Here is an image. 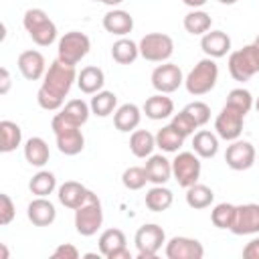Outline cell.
Wrapping results in <instances>:
<instances>
[{
  "label": "cell",
  "instance_id": "18",
  "mask_svg": "<svg viewBox=\"0 0 259 259\" xmlns=\"http://www.w3.org/2000/svg\"><path fill=\"white\" fill-rule=\"evenodd\" d=\"M26 217L34 227H51L57 219V208L47 196H36L28 202Z\"/></svg>",
  "mask_w": 259,
  "mask_h": 259
},
{
  "label": "cell",
  "instance_id": "22",
  "mask_svg": "<svg viewBox=\"0 0 259 259\" xmlns=\"http://www.w3.org/2000/svg\"><path fill=\"white\" fill-rule=\"evenodd\" d=\"M103 28L109 32V34H115V36H125L132 32L134 28V16L121 8H111L109 12H105L103 16Z\"/></svg>",
  "mask_w": 259,
  "mask_h": 259
},
{
  "label": "cell",
  "instance_id": "5",
  "mask_svg": "<svg viewBox=\"0 0 259 259\" xmlns=\"http://www.w3.org/2000/svg\"><path fill=\"white\" fill-rule=\"evenodd\" d=\"M229 73L235 81H249L255 73H259V47L255 42L245 45L243 49H237L229 53Z\"/></svg>",
  "mask_w": 259,
  "mask_h": 259
},
{
  "label": "cell",
  "instance_id": "44",
  "mask_svg": "<svg viewBox=\"0 0 259 259\" xmlns=\"http://www.w3.org/2000/svg\"><path fill=\"white\" fill-rule=\"evenodd\" d=\"M51 257H53V259H77V257H79V249H77L75 245H71V243H61V245L53 251Z\"/></svg>",
  "mask_w": 259,
  "mask_h": 259
},
{
  "label": "cell",
  "instance_id": "15",
  "mask_svg": "<svg viewBox=\"0 0 259 259\" xmlns=\"http://www.w3.org/2000/svg\"><path fill=\"white\" fill-rule=\"evenodd\" d=\"M233 235H257L259 233V204H235V219L229 229Z\"/></svg>",
  "mask_w": 259,
  "mask_h": 259
},
{
  "label": "cell",
  "instance_id": "49",
  "mask_svg": "<svg viewBox=\"0 0 259 259\" xmlns=\"http://www.w3.org/2000/svg\"><path fill=\"white\" fill-rule=\"evenodd\" d=\"M101 4H107V6H119L123 0H99Z\"/></svg>",
  "mask_w": 259,
  "mask_h": 259
},
{
  "label": "cell",
  "instance_id": "25",
  "mask_svg": "<svg viewBox=\"0 0 259 259\" xmlns=\"http://www.w3.org/2000/svg\"><path fill=\"white\" fill-rule=\"evenodd\" d=\"M140 121H142V109L136 103H123L113 113V125L123 134L134 132L140 125Z\"/></svg>",
  "mask_w": 259,
  "mask_h": 259
},
{
  "label": "cell",
  "instance_id": "30",
  "mask_svg": "<svg viewBox=\"0 0 259 259\" xmlns=\"http://www.w3.org/2000/svg\"><path fill=\"white\" fill-rule=\"evenodd\" d=\"M156 148V136L148 130H134L130 136V150L136 158H148L152 156Z\"/></svg>",
  "mask_w": 259,
  "mask_h": 259
},
{
  "label": "cell",
  "instance_id": "2",
  "mask_svg": "<svg viewBox=\"0 0 259 259\" xmlns=\"http://www.w3.org/2000/svg\"><path fill=\"white\" fill-rule=\"evenodd\" d=\"M51 130L55 134L57 148H59L61 154H65V156H77V154L83 152V148H85V136L81 132V125L69 121L61 111L53 115Z\"/></svg>",
  "mask_w": 259,
  "mask_h": 259
},
{
  "label": "cell",
  "instance_id": "14",
  "mask_svg": "<svg viewBox=\"0 0 259 259\" xmlns=\"http://www.w3.org/2000/svg\"><path fill=\"white\" fill-rule=\"evenodd\" d=\"M125 243L127 239L121 229H105L99 235L97 247L105 259H132V253Z\"/></svg>",
  "mask_w": 259,
  "mask_h": 259
},
{
  "label": "cell",
  "instance_id": "17",
  "mask_svg": "<svg viewBox=\"0 0 259 259\" xmlns=\"http://www.w3.org/2000/svg\"><path fill=\"white\" fill-rule=\"evenodd\" d=\"M16 65H18V71L22 73V77L28 79V81H38L47 73V61H45L42 53L40 51H34V49L22 51L18 55Z\"/></svg>",
  "mask_w": 259,
  "mask_h": 259
},
{
  "label": "cell",
  "instance_id": "23",
  "mask_svg": "<svg viewBox=\"0 0 259 259\" xmlns=\"http://www.w3.org/2000/svg\"><path fill=\"white\" fill-rule=\"evenodd\" d=\"M103 85H105V73L95 65H87L77 73V87L85 95H95L97 91L103 89Z\"/></svg>",
  "mask_w": 259,
  "mask_h": 259
},
{
  "label": "cell",
  "instance_id": "1",
  "mask_svg": "<svg viewBox=\"0 0 259 259\" xmlns=\"http://www.w3.org/2000/svg\"><path fill=\"white\" fill-rule=\"evenodd\" d=\"M75 81H77L75 65L55 59L42 77V85L38 87L36 93L38 105L47 111H61L65 105V97L69 95Z\"/></svg>",
  "mask_w": 259,
  "mask_h": 259
},
{
  "label": "cell",
  "instance_id": "52",
  "mask_svg": "<svg viewBox=\"0 0 259 259\" xmlns=\"http://www.w3.org/2000/svg\"><path fill=\"white\" fill-rule=\"evenodd\" d=\"M253 42H255V45H257V47H259V34H257V36H255V40H253Z\"/></svg>",
  "mask_w": 259,
  "mask_h": 259
},
{
  "label": "cell",
  "instance_id": "10",
  "mask_svg": "<svg viewBox=\"0 0 259 259\" xmlns=\"http://www.w3.org/2000/svg\"><path fill=\"white\" fill-rule=\"evenodd\" d=\"M245 115H247V113L241 111L239 107L225 103L223 109L219 111L217 119H214V134H217L221 140H227V142L239 140L241 134H243Z\"/></svg>",
  "mask_w": 259,
  "mask_h": 259
},
{
  "label": "cell",
  "instance_id": "46",
  "mask_svg": "<svg viewBox=\"0 0 259 259\" xmlns=\"http://www.w3.org/2000/svg\"><path fill=\"white\" fill-rule=\"evenodd\" d=\"M10 85H12L10 73H8L6 67H2V69H0V95H6V93L10 91Z\"/></svg>",
  "mask_w": 259,
  "mask_h": 259
},
{
  "label": "cell",
  "instance_id": "36",
  "mask_svg": "<svg viewBox=\"0 0 259 259\" xmlns=\"http://www.w3.org/2000/svg\"><path fill=\"white\" fill-rule=\"evenodd\" d=\"M28 188L34 196H49L57 190V176L49 170H38L30 182H28Z\"/></svg>",
  "mask_w": 259,
  "mask_h": 259
},
{
  "label": "cell",
  "instance_id": "47",
  "mask_svg": "<svg viewBox=\"0 0 259 259\" xmlns=\"http://www.w3.org/2000/svg\"><path fill=\"white\" fill-rule=\"evenodd\" d=\"M182 2H184L186 6H190V8L194 10V8H200V6H204V4L208 2V0H182Z\"/></svg>",
  "mask_w": 259,
  "mask_h": 259
},
{
  "label": "cell",
  "instance_id": "3",
  "mask_svg": "<svg viewBox=\"0 0 259 259\" xmlns=\"http://www.w3.org/2000/svg\"><path fill=\"white\" fill-rule=\"evenodd\" d=\"M217 81H219V65L214 63V59L204 57L184 77V87L190 95L200 97V95L210 93L214 89Z\"/></svg>",
  "mask_w": 259,
  "mask_h": 259
},
{
  "label": "cell",
  "instance_id": "8",
  "mask_svg": "<svg viewBox=\"0 0 259 259\" xmlns=\"http://www.w3.org/2000/svg\"><path fill=\"white\" fill-rule=\"evenodd\" d=\"M140 57L150 63H166L174 53V40L172 36L164 32H148L140 38Z\"/></svg>",
  "mask_w": 259,
  "mask_h": 259
},
{
  "label": "cell",
  "instance_id": "7",
  "mask_svg": "<svg viewBox=\"0 0 259 259\" xmlns=\"http://www.w3.org/2000/svg\"><path fill=\"white\" fill-rule=\"evenodd\" d=\"M89 49H91V40L85 32L69 30L59 38L57 59H61L63 63H69V65H77L87 57Z\"/></svg>",
  "mask_w": 259,
  "mask_h": 259
},
{
  "label": "cell",
  "instance_id": "12",
  "mask_svg": "<svg viewBox=\"0 0 259 259\" xmlns=\"http://www.w3.org/2000/svg\"><path fill=\"white\" fill-rule=\"evenodd\" d=\"M152 87L158 91V93H174L180 85H184V75L180 71L178 65L174 63H160L154 71H152Z\"/></svg>",
  "mask_w": 259,
  "mask_h": 259
},
{
  "label": "cell",
  "instance_id": "29",
  "mask_svg": "<svg viewBox=\"0 0 259 259\" xmlns=\"http://www.w3.org/2000/svg\"><path fill=\"white\" fill-rule=\"evenodd\" d=\"M20 144H22L20 125L10 121V119H2L0 121V152H4V154L14 152Z\"/></svg>",
  "mask_w": 259,
  "mask_h": 259
},
{
  "label": "cell",
  "instance_id": "28",
  "mask_svg": "<svg viewBox=\"0 0 259 259\" xmlns=\"http://www.w3.org/2000/svg\"><path fill=\"white\" fill-rule=\"evenodd\" d=\"M144 202H146L148 210H152V212H164V210H168V208L172 206L174 194H172V190L166 188L164 184H154V186L146 192Z\"/></svg>",
  "mask_w": 259,
  "mask_h": 259
},
{
  "label": "cell",
  "instance_id": "35",
  "mask_svg": "<svg viewBox=\"0 0 259 259\" xmlns=\"http://www.w3.org/2000/svg\"><path fill=\"white\" fill-rule=\"evenodd\" d=\"M184 136L182 134H178L170 123L168 125H164L162 130H158V134H156V148H160L162 152H168V154H174V152H178L182 146H184Z\"/></svg>",
  "mask_w": 259,
  "mask_h": 259
},
{
  "label": "cell",
  "instance_id": "31",
  "mask_svg": "<svg viewBox=\"0 0 259 259\" xmlns=\"http://www.w3.org/2000/svg\"><path fill=\"white\" fill-rule=\"evenodd\" d=\"M182 24H184V30H186L188 34L202 36L204 32L210 30V26H212V18H210L208 12H204V10H200V8H194V10H190V12L184 16Z\"/></svg>",
  "mask_w": 259,
  "mask_h": 259
},
{
  "label": "cell",
  "instance_id": "32",
  "mask_svg": "<svg viewBox=\"0 0 259 259\" xmlns=\"http://www.w3.org/2000/svg\"><path fill=\"white\" fill-rule=\"evenodd\" d=\"M111 57L115 63L119 65H132L138 57H140V47L138 42H134L132 38L119 36L113 45H111Z\"/></svg>",
  "mask_w": 259,
  "mask_h": 259
},
{
  "label": "cell",
  "instance_id": "48",
  "mask_svg": "<svg viewBox=\"0 0 259 259\" xmlns=\"http://www.w3.org/2000/svg\"><path fill=\"white\" fill-rule=\"evenodd\" d=\"M0 259H8V249L4 243H0Z\"/></svg>",
  "mask_w": 259,
  "mask_h": 259
},
{
  "label": "cell",
  "instance_id": "20",
  "mask_svg": "<svg viewBox=\"0 0 259 259\" xmlns=\"http://www.w3.org/2000/svg\"><path fill=\"white\" fill-rule=\"evenodd\" d=\"M57 196H59V202L71 210L79 208L87 196H89V188H85L81 182H75V180H67L63 182L59 188H57Z\"/></svg>",
  "mask_w": 259,
  "mask_h": 259
},
{
  "label": "cell",
  "instance_id": "43",
  "mask_svg": "<svg viewBox=\"0 0 259 259\" xmlns=\"http://www.w3.org/2000/svg\"><path fill=\"white\" fill-rule=\"evenodd\" d=\"M14 214H16V206H14L12 198L6 192H2L0 194V225L2 227L10 225L12 219H14Z\"/></svg>",
  "mask_w": 259,
  "mask_h": 259
},
{
  "label": "cell",
  "instance_id": "13",
  "mask_svg": "<svg viewBox=\"0 0 259 259\" xmlns=\"http://www.w3.org/2000/svg\"><path fill=\"white\" fill-rule=\"evenodd\" d=\"M257 160V152L253 148L251 142L247 140H233L229 146H227V152H225V162L231 170L235 172H243V170H249Z\"/></svg>",
  "mask_w": 259,
  "mask_h": 259
},
{
  "label": "cell",
  "instance_id": "34",
  "mask_svg": "<svg viewBox=\"0 0 259 259\" xmlns=\"http://www.w3.org/2000/svg\"><path fill=\"white\" fill-rule=\"evenodd\" d=\"M214 200V192L212 188H208L206 184H192L186 188V204L194 210H202V208H208Z\"/></svg>",
  "mask_w": 259,
  "mask_h": 259
},
{
  "label": "cell",
  "instance_id": "45",
  "mask_svg": "<svg viewBox=\"0 0 259 259\" xmlns=\"http://www.w3.org/2000/svg\"><path fill=\"white\" fill-rule=\"evenodd\" d=\"M243 257H245V259H259V237L251 239V241L243 247Z\"/></svg>",
  "mask_w": 259,
  "mask_h": 259
},
{
  "label": "cell",
  "instance_id": "26",
  "mask_svg": "<svg viewBox=\"0 0 259 259\" xmlns=\"http://www.w3.org/2000/svg\"><path fill=\"white\" fill-rule=\"evenodd\" d=\"M192 152L198 156V158H214L219 154V136L208 132V130H200V132H194L192 136Z\"/></svg>",
  "mask_w": 259,
  "mask_h": 259
},
{
  "label": "cell",
  "instance_id": "40",
  "mask_svg": "<svg viewBox=\"0 0 259 259\" xmlns=\"http://www.w3.org/2000/svg\"><path fill=\"white\" fill-rule=\"evenodd\" d=\"M170 125L178 132V134H182L184 138H188V136H194V130H198V123L194 121V117L186 111V109H180L178 113H174L172 115V121H170Z\"/></svg>",
  "mask_w": 259,
  "mask_h": 259
},
{
  "label": "cell",
  "instance_id": "38",
  "mask_svg": "<svg viewBox=\"0 0 259 259\" xmlns=\"http://www.w3.org/2000/svg\"><path fill=\"white\" fill-rule=\"evenodd\" d=\"M146 182H148V176H146L144 166H130L121 174V184L127 190H142L146 186Z\"/></svg>",
  "mask_w": 259,
  "mask_h": 259
},
{
  "label": "cell",
  "instance_id": "51",
  "mask_svg": "<svg viewBox=\"0 0 259 259\" xmlns=\"http://www.w3.org/2000/svg\"><path fill=\"white\" fill-rule=\"evenodd\" d=\"M255 109H257V113H259V97H257V101H255Z\"/></svg>",
  "mask_w": 259,
  "mask_h": 259
},
{
  "label": "cell",
  "instance_id": "33",
  "mask_svg": "<svg viewBox=\"0 0 259 259\" xmlns=\"http://www.w3.org/2000/svg\"><path fill=\"white\" fill-rule=\"evenodd\" d=\"M89 107H91V113L97 115V117H107L111 113H115L117 109V95L113 91H97L91 101H89Z\"/></svg>",
  "mask_w": 259,
  "mask_h": 259
},
{
  "label": "cell",
  "instance_id": "41",
  "mask_svg": "<svg viewBox=\"0 0 259 259\" xmlns=\"http://www.w3.org/2000/svg\"><path fill=\"white\" fill-rule=\"evenodd\" d=\"M227 103L239 107V109L245 111V113H249L251 107H253V95H251L247 89L237 87V89H231V91H229V95H227Z\"/></svg>",
  "mask_w": 259,
  "mask_h": 259
},
{
  "label": "cell",
  "instance_id": "53",
  "mask_svg": "<svg viewBox=\"0 0 259 259\" xmlns=\"http://www.w3.org/2000/svg\"><path fill=\"white\" fill-rule=\"evenodd\" d=\"M93 2H99V0H93Z\"/></svg>",
  "mask_w": 259,
  "mask_h": 259
},
{
  "label": "cell",
  "instance_id": "9",
  "mask_svg": "<svg viewBox=\"0 0 259 259\" xmlns=\"http://www.w3.org/2000/svg\"><path fill=\"white\" fill-rule=\"evenodd\" d=\"M134 243L138 249V259H154L162 249V245L166 243V233L160 225L148 223L136 231Z\"/></svg>",
  "mask_w": 259,
  "mask_h": 259
},
{
  "label": "cell",
  "instance_id": "11",
  "mask_svg": "<svg viewBox=\"0 0 259 259\" xmlns=\"http://www.w3.org/2000/svg\"><path fill=\"white\" fill-rule=\"evenodd\" d=\"M200 158L194 152H176V158L172 160V178L178 182V186L188 188L198 182L200 178Z\"/></svg>",
  "mask_w": 259,
  "mask_h": 259
},
{
  "label": "cell",
  "instance_id": "19",
  "mask_svg": "<svg viewBox=\"0 0 259 259\" xmlns=\"http://www.w3.org/2000/svg\"><path fill=\"white\" fill-rule=\"evenodd\" d=\"M200 49L210 59H221L231 53V36L223 30H208L200 36Z\"/></svg>",
  "mask_w": 259,
  "mask_h": 259
},
{
  "label": "cell",
  "instance_id": "50",
  "mask_svg": "<svg viewBox=\"0 0 259 259\" xmlns=\"http://www.w3.org/2000/svg\"><path fill=\"white\" fill-rule=\"evenodd\" d=\"M221 4H225V6H233V4H237L239 0H219Z\"/></svg>",
  "mask_w": 259,
  "mask_h": 259
},
{
  "label": "cell",
  "instance_id": "21",
  "mask_svg": "<svg viewBox=\"0 0 259 259\" xmlns=\"http://www.w3.org/2000/svg\"><path fill=\"white\" fill-rule=\"evenodd\" d=\"M146 176L152 184H166L172 178V160L162 154H152L146 160Z\"/></svg>",
  "mask_w": 259,
  "mask_h": 259
},
{
  "label": "cell",
  "instance_id": "24",
  "mask_svg": "<svg viewBox=\"0 0 259 259\" xmlns=\"http://www.w3.org/2000/svg\"><path fill=\"white\" fill-rule=\"evenodd\" d=\"M142 111L146 113V117H150L154 121H160V119H166V117L174 115V101L166 93H156V95L146 99Z\"/></svg>",
  "mask_w": 259,
  "mask_h": 259
},
{
  "label": "cell",
  "instance_id": "16",
  "mask_svg": "<svg viewBox=\"0 0 259 259\" xmlns=\"http://www.w3.org/2000/svg\"><path fill=\"white\" fill-rule=\"evenodd\" d=\"M164 253L168 259H202L204 247L198 239L192 237H172L166 243Z\"/></svg>",
  "mask_w": 259,
  "mask_h": 259
},
{
  "label": "cell",
  "instance_id": "42",
  "mask_svg": "<svg viewBox=\"0 0 259 259\" xmlns=\"http://www.w3.org/2000/svg\"><path fill=\"white\" fill-rule=\"evenodd\" d=\"M184 109L194 117V121L198 123V127H200V125H206L208 119H210V107H208L204 101H192V103H188Z\"/></svg>",
  "mask_w": 259,
  "mask_h": 259
},
{
  "label": "cell",
  "instance_id": "39",
  "mask_svg": "<svg viewBox=\"0 0 259 259\" xmlns=\"http://www.w3.org/2000/svg\"><path fill=\"white\" fill-rule=\"evenodd\" d=\"M235 219V204L231 202H221L210 210V221L217 229H231Z\"/></svg>",
  "mask_w": 259,
  "mask_h": 259
},
{
  "label": "cell",
  "instance_id": "27",
  "mask_svg": "<svg viewBox=\"0 0 259 259\" xmlns=\"http://www.w3.org/2000/svg\"><path fill=\"white\" fill-rule=\"evenodd\" d=\"M24 158L30 166H36V168H42L49 158H51V150H49V144L38 138V136H32L24 142Z\"/></svg>",
  "mask_w": 259,
  "mask_h": 259
},
{
  "label": "cell",
  "instance_id": "37",
  "mask_svg": "<svg viewBox=\"0 0 259 259\" xmlns=\"http://www.w3.org/2000/svg\"><path fill=\"white\" fill-rule=\"evenodd\" d=\"M61 113H63L69 121H73V123H77V125H85L87 119H89V115H91V107H89V103H85L83 99H71V101H67V103L63 105Z\"/></svg>",
  "mask_w": 259,
  "mask_h": 259
},
{
  "label": "cell",
  "instance_id": "4",
  "mask_svg": "<svg viewBox=\"0 0 259 259\" xmlns=\"http://www.w3.org/2000/svg\"><path fill=\"white\" fill-rule=\"evenodd\" d=\"M22 26L38 47H49L57 40V26L42 8H28L22 16Z\"/></svg>",
  "mask_w": 259,
  "mask_h": 259
},
{
  "label": "cell",
  "instance_id": "6",
  "mask_svg": "<svg viewBox=\"0 0 259 259\" xmlns=\"http://www.w3.org/2000/svg\"><path fill=\"white\" fill-rule=\"evenodd\" d=\"M103 225V206L95 192L89 190L87 200L75 208V229L81 237H93Z\"/></svg>",
  "mask_w": 259,
  "mask_h": 259
}]
</instances>
